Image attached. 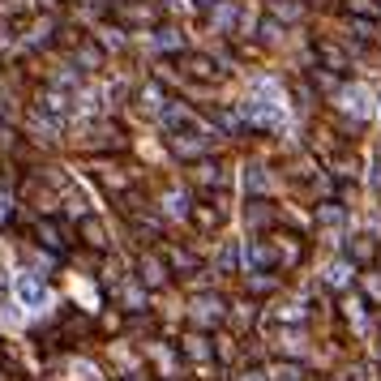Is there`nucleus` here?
Wrapping results in <instances>:
<instances>
[{"label": "nucleus", "instance_id": "nucleus-1", "mask_svg": "<svg viewBox=\"0 0 381 381\" xmlns=\"http://www.w3.org/2000/svg\"><path fill=\"white\" fill-rule=\"evenodd\" d=\"M168 150H172L176 158H185V163H197V158H206V154H210V137H201V129H197V125H189V129L168 133Z\"/></svg>", "mask_w": 381, "mask_h": 381}, {"label": "nucleus", "instance_id": "nucleus-2", "mask_svg": "<svg viewBox=\"0 0 381 381\" xmlns=\"http://www.w3.org/2000/svg\"><path fill=\"white\" fill-rule=\"evenodd\" d=\"M189 317H193L197 330H214V325H223V321H227V304H223V296L201 292V296L189 304Z\"/></svg>", "mask_w": 381, "mask_h": 381}, {"label": "nucleus", "instance_id": "nucleus-3", "mask_svg": "<svg viewBox=\"0 0 381 381\" xmlns=\"http://www.w3.org/2000/svg\"><path fill=\"white\" fill-rule=\"evenodd\" d=\"M176 69H185V77H197V82H206V86H214L223 73H219V65H214L210 56H197V51H180L176 56Z\"/></svg>", "mask_w": 381, "mask_h": 381}, {"label": "nucleus", "instance_id": "nucleus-4", "mask_svg": "<svg viewBox=\"0 0 381 381\" xmlns=\"http://www.w3.org/2000/svg\"><path fill=\"white\" fill-rule=\"evenodd\" d=\"M168 275H172V266L163 261L158 253H142V257H137V283H142L146 292L163 287V283H168Z\"/></svg>", "mask_w": 381, "mask_h": 381}, {"label": "nucleus", "instance_id": "nucleus-5", "mask_svg": "<svg viewBox=\"0 0 381 381\" xmlns=\"http://www.w3.org/2000/svg\"><path fill=\"white\" fill-rule=\"evenodd\" d=\"M193 185L206 189V193H223V189H227L223 163H219V158H197V163H193Z\"/></svg>", "mask_w": 381, "mask_h": 381}, {"label": "nucleus", "instance_id": "nucleus-6", "mask_svg": "<svg viewBox=\"0 0 381 381\" xmlns=\"http://www.w3.org/2000/svg\"><path fill=\"white\" fill-rule=\"evenodd\" d=\"M180 356H185L189 364H210L219 351H214V343L206 339V330H193V335H185V339H180Z\"/></svg>", "mask_w": 381, "mask_h": 381}, {"label": "nucleus", "instance_id": "nucleus-7", "mask_svg": "<svg viewBox=\"0 0 381 381\" xmlns=\"http://www.w3.org/2000/svg\"><path fill=\"white\" fill-rule=\"evenodd\" d=\"M158 125H163V133H176V129H189V125H197V120H193V112H189L180 99H168V103L158 107Z\"/></svg>", "mask_w": 381, "mask_h": 381}, {"label": "nucleus", "instance_id": "nucleus-8", "mask_svg": "<svg viewBox=\"0 0 381 381\" xmlns=\"http://www.w3.org/2000/svg\"><path fill=\"white\" fill-rule=\"evenodd\" d=\"M244 116L253 120V125H261V129H279L283 125V112L275 103H261V99H249L244 103Z\"/></svg>", "mask_w": 381, "mask_h": 381}, {"label": "nucleus", "instance_id": "nucleus-9", "mask_svg": "<svg viewBox=\"0 0 381 381\" xmlns=\"http://www.w3.org/2000/svg\"><path fill=\"white\" fill-rule=\"evenodd\" d=\"M35 240H39L43 249H51V253H65V244H69V236H65V227H61L56 219H39V223H35Z\"/></svg>", "mask_w": 381, "mask_h": 381}, {"label": "nucleus", "instance_id": "nucleus-10", "mask_svg": "<svg viewBox=\"0 0 381 381\" xmlns=\"http://www.w3.org/2000/svg\"><path fill=\"white\" fill-rule=\"evenodd\" d=\"M35 107H39L43 116H51V120L61 125V120L69 116V94H65V90H43V94L35 99Z\"/></svg>", "mask_w": 381, "mask_h": 381}, {"label": "nucleus", "instance_id": "nucleus-11", "mask_svg": "<svg viewBox=\"0 0 381 381\" xmlns=\"http://www.w3.org/2000/svg\"><path fill=\"white\" fill-rule=\"evenodd\" d=\"M18 300H22L26 308L43 304V300H47V283H43L39 275H30V270H26V275H18Z\"/></svg>", "mask_w": 381, "mask_h": 381}, {"label": "nucleus", "instance_id": "nucleus-12", "mask_svg": "<svg viewBox=\"0 0 381 381\" xmlns=\"http://www.w3.org/2000/svg\"><path fill=\"white\" fill-rule=\"evenodd\" d=\"M163 261L172 266V275H193V270H197V257L185 244H163Z\"/></svg>", "mask_w": 381, "mask_h": 381}, {"label": "nucleus", "instance_id": "nucleus-13", "mask_svg": "<svg viewBox=\"0 0 381 381\" xmlns=\"http://www.w3.org/2000/svg\"><path fill=\"white\" fill-rule=\"evenodd\" d=\"M73 61H77V69L86 73V69H103V61H107V51L94 43V39H82L77 47H73Z\"/></svg>", "mask_w": 381, "mask_h": 381}, {"label": "nucleus", "instance_id": "nucleus-14", "mask_svg": "<svg viewBox=\"0 0 381 381\" xmlns=\"http://www.w3.org/2000/svg\"><path fill=\"white\" fill-rule=\"evenodd\" d=\"M129 227L142 236V244L163 240V219H150V214H142V210H133V214H129Z\"/></svg>", "mask_w": 381, "mask_h": 381}, {"label": "nucleus", "instance_id": "nucleus-15", "mask_svg": "<svg viewBox=\"0 0 381 381\" xmlns=\"http://www.w3.org/2000/svg\"><path fill=\"white\" fill-rule=\"evenodd\" d=\"M249 266H253V275H266V270H275V266H279V257H275V244L253 240V244H249Z\"/></svg>", "mask_w": 381, "mask_h": 381}, {"label": "nucleus", "instance_id": "nucleus-16", "mask_svg": "<svg viewBox=\"0 0 381 381\" xmlns=\"http://www.w3.org/2000/svg\"><path fill=\"white\" fill-rule=\"evenodd\" d=\"M206 22L210 26H219V30H236V22H240V9L232 5V0H219L210 13H206Z\"/></svg>", "mask_w": 381, "mask_h": 381}, {"label": "nucleus", "instance_id": "nucleus-17", "mask_svg": "<svg viewBox=\"0 0 381 381\" xmlns=\"http://www.w3.org/2000/svg\"><path fill=\"white\" fill-rule=\"evenodd\" d=\"M77 232H82V240H86V244H90L94 253H103V249H107V227H103L99 219H90V214H82Z\"/></svg>", "mask_w": 381, "mask_h": 381}, {"label": "nucleus", "instance_id": "nucleus-18", "mask_svg": "<svg viewBox=\"0 0 381 381\" xmlns=\"http://www.w3.org/2000/svg\"><path fill=\"white\" fill-rule=\"evenodd\" d=\"M193 223H197V232H219V227H223V210L206 201V206L193 210Z\"/></svg>", "mask_w": 381, "mask_h": 381}, {"label": "nucleus", "instance_id": "nucleus-19", "mask_svg": "<svg viewBox=\"0 0 381 381\" xmlns=\"http://www.w3.org/2000/svg\"><path fill=\"white\" fill-rule=\"evenodd\" d=\"M270 244H275V257H279V266L287 270V266H296L300 257H304V249L292 240V236H279V240H270Z\"/></svg>", "mask_w": 381, "mask_h": 381}, {"label": "nucleus", "instance_id": "nucleus-20", "mask_svg": "<svg viewBox=\"0 0 381 381\" xmlns=\"http://www.w3.org/2000/svg\"><path fill=\"white\" fill-rule=\"evenodd\" d=\"M154 47H158V51H172V56H180V51H185V39H180L176 26H168V30L158 26V30H154Z\"/></svg>", "mask_w": 381, "mask_h": 381}, {"label": "nucleus", "instance_id": "nucleus-21", "mask_svg": "<svg viewBox=\"0 0 381 381\" xmlns=\"http://www.w3.org/2000/svg\"><path fill=\"white\" fill-rule=\"evenodd\" d=\"M347 283H351V266H347V261H339V266H330V270H325V287L343 292Z\"/></svg>", "mask_w": 381, "mask_h": 381}, {"label": "nucleus", "instance_id": "nucleus-22", "mask_svg": "<svg viewBox=\"0 0 381 381\" xmlns=\"http://www.w3.org/2000/svg\"><path fill=\"white\" fill-rule=\"evenodd\" d=\"M219 270H223V275H236V270H240V244H236V240L223 244V253H219Z\"/></svg>", "mask_w": 381, "mask_h": 381}, {"label": "nucleus", "instance_id": "nucleus-23", "mask_svg": "<svg viewBox=\"0 0 381 381\" xmlns=\"http://www.w3.org/2000/svg\"><path fill=\"white\" fill-rule=\"evenodd\" d=\"M244 185H249V193H253V197H261V193L270 189V172H266V168H249Z\"/></svg>", "mask_w": 381, "mask_h": 381}, {"label": "nucleus", "instance_id": "nucleus-24", "mask_svg": "<svg viewBox=\"0 0 381 381\" xmlns=\"http://www.w3.org/2000/svg\"><path fill=\"white\" fill-rule=\"evenodd\" d=\"M270 9H275L279 22H296V18H300V5H292V0H275Z\"/></svg>", "mask_w": 381, "mask_h": 381}, {"label": "nucleus", "instance_id": "nucleus-25", "mask_svg": "<svg viewBox=\"0 0 381 381\" xmlns=\"http://www.w3.org/2000/svg\"><path fill=\"white\" fill-rule=\"evenodd\" d=\"M339 219H343V210H339L335 201H325V206L317 210V223H321V227H330V223H339Z\"/></svg>", "mask_w": 381, "mask_h": 381}, {"label": "nucleus", "instance_id": "nucleus-26", "mask_svg": "<svg viewBox=\"0 0 381 381\" xmlns=\"http://www.w3.org/2000/svg\"><path fill=\"white\" fill-rule=\"evenodd\" d=\"M275 381H304V368L287 360V364H279V368H275Z\"/></svg>", "mask_w": 381, "mask_h": 381}, {"label": "nucleus", "instance_id": "nucleus-27", "mask_svg": "<svg viewBox=\"0 0 381 381\" xmlns=\"http://www.w3.org/2000/svg\"><path fill=\"white\" fill-rule=\"evenodd\" d=\"M249 227H253V232H257V227H270V210H261V201L249 206Z\"/></svg>", "mask_w": 381, "mask_h": 381}, {"label": "nucleus", "instance_id": "nucleus-28", "mask_svg": "<svg viewBox=\"0 0 381 381\" xmlns=\"http://www.w3.org/2000/svg\"><path fill=\"white\" fill-rule=\"evenodd\" d=\"M168 214H176V219H185V214H189V201H185V193H168Z\"/></svg>", "mask_w": 381, "mask_h": 381}, {"label": "nucleus", "instance_id": "nucleus-29", "mask_svg": "<svg viewBox=\"0 0 381 381\" xmlns=\"http://www.w3.org/2000/svg\"><path fill=\"white\" fill-rule=\"evenodd\" d=\"M116 279H120V261L107 257V266H103V287H116Z\"/></svg>", "mask_w": 381, "mask_h": 381}, {"label": "nucleus", "instance_id": "nucleus-30", "mask_svg": "<svg viewBox=\"0 0 381 381\" xmlns=\"http://www.w3.org/2000/svg\"><path fill=\"white\" fill-rule=\"evenodd\" d=\"M347 253H351V261H373V244H364V240H356Z\"/></svg>", "mask_w": 381, "mask_h": 381}, {"label": "nucleus", "instance_id": "nucleus-31", "mask_svg": "<svg viewBox=\"0 0 381 381\" xmlns=\"http://www.w3.org/2000/svg\"><path fill=\"white\" fill-rule=\"evenodd\" d=\"M275 287H279L275 279H249V292H253V296H261V292H275Z\"/></svg>", "mask_w": 381, "mask_h": 381}, {"label": "nucleus", "instance_id": "nucleus-32", "mask_svg": "<svg viewBox=\"0 0 381 381\" xmlns=\"http://www.w3.org/2000/svg\"><path fill=\"white\" fill-rule=\"evenodd\" d=\"M236 325H240V330H244V325H253V304H240V308H236Z\"/></svg>", "mask_w": 381, "mask_h": 381}, {"label": "nucleus", "instance_id": "nucleus-33", "mask_svg": "<svg viewBox=\"0 0 381 381\" xmlns=\"http://www.w3.org/2000/svg\"><path fill=\"white\" fill-rule=\"evenodd\" d=\"M214 5H219V0H193V9H197V13H201V18H206V13H210V9H214Z\"/></svg>", "mask_w": 381, "mask_h": 381}, {"label": "nucleus", "instance_id": "nucleus-34", "mask_svg": "<svg viewBox=\"0 0 381 381\" xmlns=\"http://www.w3.org/2000/svg\"><path fill=\"white\" fill-rule=\"evenodd\" d=\"M240 381H270V377H266V373H261V368H249V373H244V377H240Z\"/></svg>", "mask_w": 381, "mask_h": 381}, {"label": "nucleus", "instance_id": "nucleus-35", "mask_svg": "<svg viewBox=\"0 0 381 381\" xmlns=\"http://www.w3.org/2000/svg\"><path fill=\"white\" fill-rule=\"evenodd\" d=\"M0 219H9V193L0 189Z\"/></svg>", "mask_w": 381, "mask_h": 381}, {"label": "nucleus", "instance_id": "nucleus-36", "mask_svg": "<svg viewBox=\"0 0 381 381\" xmlns=\"http://www.w3.org/2000/svg\"><path fill=\"white\" fill-rule=\"evenodd\" d=\"M39 5H43V9H51V5H56V0H39Z\"/></svg>", "mask_w": 381, "mask_h": 381}, {"label": "nucleus", "instance_id": "nucleus-37", "mask_svg": "<svg viewBox=\"0 0 381 381\" xmlns=\"http://www.w3.org/2000/svg\"><path fill=\"white\" fill-rule=\"evenodd\" d=\"M330 381H343V377H330Z\"/></svg>", "mask_w": 381, "mask_h": 381}]
</instances>
